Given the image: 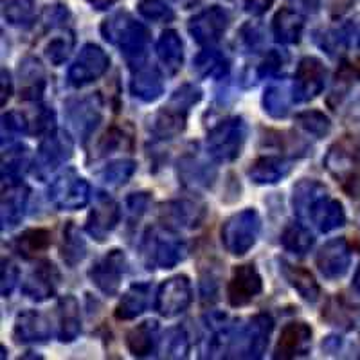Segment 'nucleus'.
<instances>
[{
  "label": "nucleus",
  "instance_id": "1",
  "mask_svg": "<svg viewBox=\"0 0 360 360\" xmlns=\"http://www.w3.org/2000/svg\"><path fill=\"white\" fill-rule=\"evenodd\" d=\"M274 319L269 314L250 317L247 324L224 328L211 340V353H221L225 359H262L269 346Z\"/></svg>",
  "mask_w": 360,
  "mask_h": 360
},
{
  "label": "nucleus",
  "instance_id": "2",
  "mask_svg": "<svg viewBox=\"0 0 360 360\" xmlns=\"http://www.w3.org/2000/svg\"><path fill=\"white\" fill-rule=\"evenodd\" d=\"M101 34L107 41L119 47L130 67L139 65L146 58L150 31L128 13H117L101 24Z\"/></svg>",
  "mask_w": 360,
  "mask_h": 360
},
{
  "label": "nucleus",
  "instance_id": "3",
  "mask_svg": "<svg viewBox=\"0 0 360 360\" xmlns=\"http://www.w3.org/2000/svg\"><path fill=\"white\" fill-rule=\"evenodd\" d=\"M143 250L144 265L148 270L155 269H173L186 258V243L176 236L173 231L160 229V227H152L148 229L141 243Z\"/></svg>",
  "mask_w": 360,
  "mask_h": 360
},
{
  "label": "nucleus",
  "instance_id": "4",
  "mask_svg": "<svg viewBox=\"0 0 360 360\" xmlns=\"http://www.w3.org/2000/svg\"><path fill=\"white\" fill-rule=\"evenodd\" d=\"M245 139L247 124L243 117H229L209 130L205 146L211 159L217 162H233L242 155Z\"/></svg>",
  "mask_w": 360,
  "mask_h": 360
},
{
  "label": "nucleus",
  "instance_id": "5",
  "mask_svg": "<svg viewBox=\"0 0 360 360\" xmlns=\"http://www.w3.org/2000/svg\"><path fill=\"white\" fill-rule=\"evenodd\" d=\"M262 231V218L256 209H243L233 214L221 225V243L233 256H245L256 242Z\"/></svg>",
  "mask_w": 360,
  "mask_h": 360
},
{
  "label": "nucleus",
  "instance_id": "6",
  "mask_svg": "<svg viewBox=\"0 0 360 360\" xmlns=\"http://www.w3.org/2000/svg\"><path fill=\"white\" fill-rule=\"evenodd\" d=\"M74 153V141L65 130L47 131L34 159L33 173L37 179L47 180L60 166L69 162Z\"/></svg>",
  "mask_w": 360,
  "mask_h": 360
},
{
  "label": "nucleus",
  "instance_id": "7",
  "mask_svg": "<svg viewBox=\"0 0 360 360\" xmlns=\"http://www.w3.org/2000/svg\"><path fill=\"white\" fill-rule=\"evenodd\" d=\"M324 166L330 175L335 176L337 182H340L344 189H348L353 197L356 184H360V157L356 148L348 139L339 141L326 153Z\"/></svg>",
  "mask_w": 360,
  "mask_h": 360
},
{
  "label": "nucleus",
  "instance_id": "8",
  "mask_svg": "<svg viewBox=\"0 0 360 360\" xmlns=\"http://www.w3.org/2000/svg\"><path fill=\"white\" fill-rule=\"evenodd\" d=\"M49 200L58 211H78L90 200V186L74 169L58 175L49 188Z\"/></svg>",
  "mask_w": 360,
  "mask_h": 360
},
{
  "label": "nucleus",
  "instance_id": "9",
  "mask_svg": "<svg viewBox=\"0 0 360 360\" xmlns=\"http://www.w3.org/2000/svg\"><path fill=\"white\" fill-rule=\"evenodd\" d=\"M108 67H110V58L99 45H83L78 58L74 60V63L69 69V76H67L69 85L82 89V86L98 82L103 74L107 72Z\"/></svg>",
  "mask_w": 360,
  "mask_h": 360
},
{
  "label": "nucleus",
  "instance_id": "10",
  "mask_svg": "<svg viewBox=\"0 0 360 360\" xmlns=\"http://www.w3.org/2000/svg\"><path fill=\"white\" fill-rule=\"evenodd\" d=\"M193 303V287L188 276L179 274L166 279L160 285L155 297V310L160 317L172 319L176 315L184 314Z\"/></svg>",
  "mask_w": 360,
  "mask_h": 360
},
{
  "label": "nucleus",
  "instance_id": "11",
  "mask_svg": "<svg viewBox=\"0 0 360 360\" xmlns=\"http://www.w3.org/2000/svg\"><path fill=\"white\" fill-rule=\"evenodd\" d=\"M229 27V13L220 6L202 9L195 17L189 18L188 31L197 44L204 47H213L221 40L224 33Z\"/></svg>",
  "mask_w": 360,
  "mask_h": 360
},
{
  "label": "nucleus",
  "instance_id": "12",
  "mask_svg": "<svg viewBox=\"0 0 360 360\" xmlns=\"http://www.w3.org/2000/svg\"><path fill=\"white\" fill-rule=\"evenodd\" d=\"M127 270V256L121 249H112L89 269V278L99 292L112 297L119 292Z\"/></svg>",
  "mask_w": 360,
  "mask_h": 360
},
{
  "label": "nucleus",
  "instance_id": "13",
  "mask_svg": "<svg viewBox=\"0 0 360 360\" xmlns=\"http://www.w3.org/2000/svg\"><path fill=\"white\" fill-rule=\"evenodd\" d=\"M328 70L319 58L304 56L295 70V79L292 85L294 101L307 103L315 99L324 90Z\"/></svg>",
  "mask_w": 360,
  "mask_h": 360
},
{
  "label": "nucleus",
  "instance_id": "14",
  "mask_svg": "<svg viewBox=\"0 0 360 360\" xmlns=\"http://www.w3.org/2000/svg\"><path fill=\"white\" fill-rule=\"evenodd\" d=\"M263 292V279L254 263H245L233 269V276L227 285V301L231 307H247Z\"/></svg>",
  "mask_w": 360,
  "mask_h": 360
},
{
  "label": "nucleus",
  "instance_id": "15",
  "mask_svg": "<svg viewBox=\"0 0 360 360\" xmlns=\"http://www.w3.org/2000/svg\"><path fill=\"white\" fill-rule=\"evenodd\" d=\"M67 119L74 131L86 141L96 130L103 117V101L98 94H90L79 99L67 101Z\"/></svg>",
  "mask_w": 360,
  "mask_h": 360
},
{
  "label": "nucleus",
  "instance_id": "16",
  "mask_svg": "<svg viewBox=\"0 0 360 360\" xmlns=\"http://www.w3.org/2000/svg\"><path fill=\"white\" fill-rule=\"evenodd\" d=\"M119 218H121V207L107 193H98L92 209H90L89 218H86L85 229L96 242H105L108 234L117 227Z\"/></svg>",
  "mask_w": 360,
  "mask_h": 360
},
{
  "label": "nucleus",
  "instance_id": "17",
  "mask_svg": "<svg viewBox=\"0 0 360 360\" xmlns=\"http://www.w3.org/2000/svg\"><path fill=\"white\" fill-rule=\"evenodd\" d=\"M317 269L326 279H340L349 269L352 263V249L348 245L346 238H333L330 242L324 243L317 252Z\"/></svg>",
  "mask_w": 360,
  "mask_h": 360
},
{
  "label": "nucleus",
  "instance_id": "18",
  "mask_svg": "<svg viewBox=\"0 0 360 360\" xmlns=\"http://www.w3.org/2000/svg\"><path fill=\"white\" fill-rule=\"evenodd\" d=\"M311 332L310 324L307 323H288L281 330L278 344L274 349V359L294 360L307 356L311 348Z\"/></svg>",
  "mask_w": 360,
  "mask_h": 360
},
{
  "label": "nucleus",
  "instance_id": "19",
  "mask_svg": "<svg viewBox=\"0 0 360 360\" xmlns=\"http://www.w3.org/2000/svg\"><path fill=\"white\" fill-rule=\"evenodd\" d=\"M60 279H62V276H60V270L56 269V265L49 259H41L31 270L22 290H24L25 297L41 303V301H47L56 294L58 287H60Z\"/></svg>",
  "mask_w": 360,
  "mask_h": 360
},
{
  "label": "nucleus",
  "instance_id": "20",
  "mask_svg": "<svg viewBox=\"0 0 360 360\" xmlns=\"http://www.w3.org/2000/svg\"><path fill=\"white\" fill-rule=\"evenodd\" d=\"M191 108L182 107L180 103L169 99L166 107L160 108L150 121V131L157 141L175 139L186 128L188 114Z\"/></svg>",
  "mask_w": 360,
  "mask_h": 360
},
{
  "label": "nucleus",
  "instance_id": "21",
  "mask_svg": "<svg viewBox=\"0 0 360 360\" xmlns=\"http://www.w3.org/2000/svg\"><path fill=\"white\" fill-rule=\"evenodd\" d=\"M13 337L18 344L47 342L51 339V323L38 310L20 311L15 319Z\"/></svg>",
  "mask_w": 360,
  "mask_h": 360
},
{
  "label": "nucleus",
  "instance_id": "22",
  "mask_svg": "<svg viewBox=\"0 0 360 360\" xmlns=\"http://www.w3.org/2000/svg\"><path fill=\"white\" fill-rule=\"evenodd\" d=\"M321 49L326 51L330 56L337 58L339 54L348 53L349 49H359L360 47V24L348 22L340 27L328 29L323 31L319 37H315Z\"/></svg>",
  "mask_w": 360,
  "mask_h": 360
},
{
  "label": "nucleus",
  "instance_id": "23",
  "mask_svg": "<svg viewBox=\"0 0 360 360\" xmlns=\"http://www.w3.org/2000/svg\"><path fill=\"white\" fill-rule=\"evenodd\" d=\"M130 90L134 98L144 103H152L159 99L164 92V82L159 69L148 65L146 62L131 67Z\"/></svg>",
  "mask_w": 360,
  "mask_h": 360
},
{
  "label": "nucleus",
  "instance_id": "24",
  "mask_svg": "<svg viewBox=\"0 0 360 360\" xmlns=\"http://www.w3.org/2000/svg\"><path fill=\"white\" fill-rule=\"evenodd\" d=\"M307 220H310L319 233H332V231L339 229L346 224V213H344L342 204L337 198L324 193L323 197L314 202Z\"/></svg>",
  "mask_w": 360,
  "mask_h": 360
},
{
  "label": "nucleus",
  "instance_id": "25",
  "mask_svg": "<svg viewBox=\"0 0 360 360\" xmlns=\"http://www.w3.org/2000/svg\"><path fill=\"white\" fill-rule=\"evenodd\" d=\"M29 200V188L20 184H9L2 195V211H0V220H2V231L15 229L22 220H24L25 207Z\"/></svg>",
  "mask_w": 360,
  "mask_h": 360
},
{
  "label": "nucleus",
  "instance_id": "26",
  "mask_svg": "<svg viewBox=\"0 0 360 360\" xmlns=\"http://www.w3.org/2000/svg\"><path fill=\"white\" fill-rule=\"evenodd\" d=\"M292 172V162L283 157L266 155L254 160L247 169V175L258 186L278 184L283 179H287Z\"/></svg>",
  "mask_w": 360,
  "mask_h": 360
},
{
  "label": "nucleus",
  "instance_id": "27",
  "mask_svg": "<svg viewBox=\"0 0 360 360\" xmlns=\"http://www.w3.org/2000/svg\"><path fill=\"white\" fill-rule=\"evenodd\" d=\"M179 176L182 184L191 189L209 188L217 176V169L197 153H186L179 160Z\"/></svg>",
  "mask_w": 360,
  "mask_h": 360
},
{
  "label": "nucleus",
  "instance_id": "28",
  "mask_svg": "<svg viewBox=\"0 0 360 360\" xmlns=\"http://www.w3.org/2000/svg\"><path fill=\"white\" fill-rule=\"evenodd\" d=\"M304 31L303 13L294 8H283L272 20V33L279 44L294 45L301 41Z\"/></svg>",
  "mask_w": 360,
  "mask_h": 360
},
{
  "label": "nucleus",
  "instance_id": "29",
  "mask_svg": "<svg viewBox=\"0 0 360 360\" xmlns=\"http://www.w3.org/2000/svg\"><path fill=\"white\" fill-rule=\"evenodd\" d=\"M152 299V285L150 283H135L123 294L115 307V319L131 321L144 314Z\"/></svg>",
  "mask_w": 360,
  "mask_h": 360
},
{
  "label": "nucleus",
  "instance_id": "30",
  "mask_svg": "<svg viewBox=\"0 0 360 360\" xmlns=\"http://www.w3.org/2000/svg\"><path fill=\"white\" fill-rule=\"evenodd\" d=\"M20 76V98L24 101H38L45 90V70L37 58H24L18 65Z\"/></svg>",
  "mask_w": 360,
  "mask_h": 360
},
{
  "label": "nucleus",
  "instance_id": "31",
  "mask_svg": "<svg viewBox=\"0 0 360 360\" xmlns=\"http://www.w3.org/2000/svg\"><path fill=\"white\" fill-rule=\"evenodd\" d=\"M162 218L168 224L184 227V229H195L202 224L205 217V207L197 202L189 200H175L162 205Z\"/></svg>",
  "mask_w": 360,
  "mask_h": 360
},
{
  "label": "nucleus",
  "instance_id": "32",
  "mask_svg": "<svg viewBox=\"0 0 360 360\" xmlns=\"http://www.w3.org/2000/svg\"><path fill=\"white\" fill-rule=\"evenodd\" d=\"M159 342V324L157 321H144L127 333V348L137 359L152 356Z\"/></svg>",
  "mask_w": 360,
  "mask_h": 360
},
{
  "label": "nucleus",
  "instance_id": "33",
  "mask_svg": "<svg viewBox=\"0 0 360 360\" xmlns=\"http://www.w3.org/2000/svg\"><path fill=\"white\" fill-rule=\"evenodd\" d=\"M82 332L79 303L74 295H65L58 301V337L62 342H74Z\"/></svg>",
  "mask_w": 360,
  "mask_h": 360
},
{
  "label": "nucleus",
  "instance_id": "34",
  "mask_svg": "<svg viewBox=\"0 0 360 360\" xmlns=\"http://www.w3.org/2000/svg\"><path fill=\"white\" fill-rule=\"evenodd\" d=\"M281 272L285 279L288 281L292 288L297 292L304 301L308 303H317L321 297V287L319 283L315 281L310 270L303 269V266L290 265L287 262H281Z\"/></svg>",
  "mask_w": 360,
  "mask_h": 360
},
{
  "label": "nucleus",
  "instance_id": "35",
  "mask_svg": "<svg viewBox=\"0 0 360 360\" xmlns=\"http://www.w3.org/2000/svg\"><path fill=\"white\" fill-rule=\"evenodd\" d=\"M157 56H159L164 69L168 70L172 76L182 69V63H184V45H182V40H180L176 31L168 29V31H164L160 34L159 41H157Z\"/></svg>",
  "mask_w": 360,
  "mask_h": 360
},
{
  "label": "nucleus",
  "instance_id": "36",
  "mask_svg": "<svg viewBox=\"0 0 360 360\" xmlns=\"http://www.w3.org/2000/svg\"><path fill=\"white\" fill-rule=\"evenodd\" d=\"M193 69L197 70L200 78L209 79H221L227 76L231 69L229 58L225 56L221 51L207 47V49L200 51L193 60Z\"/></svg>",
  "mask_w": 360,
  "mask_h": 360
},
{
  "label": "nucleus",
  "instance_id": "37",
  "mask_svg": "<svg viewBox=\"0 0 360 360\" xmlns=\"http://www.w3.org/2000/svg\"><path fill=\"white\" fill-rule=\"evenodd\" d=\"M294 98L290 85L287 82L272 83L265 89L263 94V110L274 119H285L290 112V103Z\"/></svg>",
  "mask_w": 360,
  "mask_h": 360
},
{
  "label": "nucleus",
  "instance_id": "38",
  "mask_svg": "<svg viewBox=\"0 0 360 360\" xmlns=\"http://www.w3.org/2000/svg\"><path fill=\"white\" fill-rule=\"evenodd\" d=\"M29 148L15 144L2 153V180L4 184H17L29 168Z\"/></svg>",
  "mask_w": 360,
  "mask_h": 360
},
{
  "label": "nucleus",
  "instance_id": "39",
  "mask_svg": "<svg viewBox=\"0 0 360 360\" xmlns=\"http://www.w3.org/2000/svg\"><path fill=\"white\" fill-rule=\"evenodd\" d=\"M13 247L24 259L37 258L38 254L45 252L51 247V231L44 227L24 231L20 236L15 238Z\"/></svg>",
  "mask_w": 360,
  "mask_h": 360
},
{
  "label": "nucleus",
  "instance_id": "40",
  "mask_svg": "<svg viewBox=\"0 0 360 360\" xmlns=\"http://www.w3.org/2000/svg\"><path fill=\"white\" fill-rule=\"evenodd\" d=\"M326 191L324 184L317 182V180H301L294 188V195H292V207L294 213L297 214L301 220H307L310 207L314 202L319 197H323Z\"/></svg>",
  "mask_w": 360,
  "mask_h": 360
},
{
  "label": "nucleus",
  "instance_id": "41",
  "mask_svg": "<svg viewBox=\"0 0 360 360\" xmlns=\"http://www.w3.org/2000/svg\"><path fill=\"white\" fill-rule=\"evenodd\" d=\"M60 254H62V259L70 266V269L78 265V263H82L83 258H85V240L82 238V234H79L78 227L74 225V221H67L65 229H63V240L62 247H60Z\"/></svg>",
  "mask_w": 360,
  "mask_h": 360
},
{
  "label": "nucleus",
  "instance_id": "42",
  "mask_svg": "<svg viewBox=\"0 0 360 360\" xmlns=\"http://www.w3.org/2000/svg\"><path fill=\"white\" fill-rule=\"evenodd\" d=\"M2 17L13 27H31L34 22V0H2Z\"/></svg>",
  "mask_w": 360,
  "mask_h": 360
},
{
  "label": "nucleus",
  "instance_id": "43",
  "mask_svg": "<svg viewBox=\"0 0 360 360\" xmlns=\"http://www.w3.org/2000/svg\"><path fill=\"white\" fill-rule=\"evenodd\" d=\"M315 238L303 224H288L281 233V245L292 254L304 256L314 247Z\"/></svg>",
  "mask_w": 360,
  "mask_h": 360
},
{
  "label": "nucleus",
  "instance_id": "44",
  "mask_svg": "<svg viewBox=\"0 0 360 360\" xmlns=\"http://www.w3.org/2000/svg\"><path fill=\"white\" fill-rule=\"evenodd\" d=\"M135 169H137V164L130 159H121L114 160L107 166V168L101 172V180L110 188H119V186H124L128 180L134 176Z\"/></svg>",
  "mask_w": 360,
  "mask_h": 360
},
{
  "label": "nucleus",
  "instance_id": "45",
  "mask_svg": "<svg viewBox=\"0 0 360 360\" xmlns=\"http://www.w3.org/2000/svg\"><path fill=\"white\" fill-rule=\"evenodd\" d=\"M295 121L307 134L314 135L317 139H323V137H326L332 131V121H330L328 115H324L319 110L301 112V114H297Z\"/></svg>",
  "mask_w": 360,
  "mask_h": 360
},
{
  "label": "nucleus",
  "instance_id": "46",
  "mask_svg": "<svg viewBox=\"0 0 360 360\" xmlns=\"http://www.w3.org/2000/svg\"><path fill=\"white\" fill-rule=\"evenodd\" d=\"M189 353V337L184 328H173L164 340V355L168 359H186Z\"/></svg>",
  "mask_w": 360,
  "mask_h": 360
},
{
  "label": "nucleus",
  "instance_id": "47",
  "mask_svg": "<svg viewBox=\"0 0 360 360\" xmlns=\"http://www.w3.org/2000/svg\"><path fill=\"white\" fill-rule=\"evenodd\" d=\"M74 47V37L67 34V37H56L45 45V58L49 60L51 65L58 67L67 62L70 51Z\"/></svg>",
  "mask_w": 360,
  "mask_h": 360
},
{
  "label": "nucleus",
  "instance_id": "48",
  "mask_svg": "<svg viewBox=\"0 0 360 360\" xmlns=\"http://www.w3.org/2000/svg\"><path fill=\"white\" fill-rule=\"evenodd\" d=\"M139 13L146 20L152 22H172L175 18V11L164 0H141L137 6Z\"/></svg>",
  "mask_w": 360,
  "mask_h": 360
},
{
  "label": "nucleus",
  "instance_id": "49",
  "mask_svg": "<svg viewBox=\"0 0 360 360\" xmlns=\"http://www.w3.org/2000/svg\"><path fill=\"white\" fill-rule=\"evenodd\" d=\"M127 141H130V137L124 134V130H121V128L117 127L108 128V130L103 134L101 139L98 141V148H96L98 157H107L110 155V153L117 152L119 148L124 146Z\"/></svg>",
  "mask_w": 360,
  "mask_h": 360
},
{
  "label": "nucleus",
  "instance_id": "50",
  "mask_svg": "<svg viewBox=\"0 0 360 360\" xmlns=\"http://www.w3.org/2000/svg\"><path fill=\"white\" fill-rule=\"evenodd\" d=\"M20 279V270H18L17 263L11 259H2V270H0V290L4 297H9L18 285Z\"/></svg>",
  "mask_w": 360,
  "mask_h": 360
},
{
  "label": "nucleus",
  "instance_id": "51",
  "mask_svg": "<svg viewBox=\"0 0 360 360\" xmlns=\"http://www.w3.org/2000/svg\"><path fill=\"white\" fill-rule=\"evenodd\" d=\"M288 56L283 51H270L265 56V60L262 62V65L258 67V78H270V76H276L279 70L285 67Z\"/></svg>",
  "mask_w": 360,
  "mask_h": 360
},
{
  "label": "nucleus",
  "instance_id": "52",
  "mask_svg": "<svg viewBox=\"0 0 360 360\" xmlns=\"http://www.w3.org/2000/svg\"><path fill=\"white\" fill-rule=\"evenodd\" d=\"M29 130V123L20 112H8L2 115V137L8 135H22Z\"/></svg>",
  "mask_w": 360,
  "mask_h": 360
},
{
  "label": "nucleus",
  "instance_id": "53",
  "mask_svg": "<svg viewBox=\"0 0 360 360\" xmlns=\"http://www.w3.org/2000/svg\"><path fill=\"white\" fill-rule=\"evenodd\" d=\"M148 205H150V193H134L127 198V209L130 214L131 221L141 220L144 213H146Z\"/></svg>",
  "mask_w": 360,
  "mask_h": 360
},
{
  "label": "nucleus",
  "instance_id": "54",
  "mask_svg": "<svg viewBox=\"0 0 360 360\" xmlns=\"http://www.w3.org/2000/svg\"><path fill=\"white\" fill-rule=\"evenodd\" d=\"M67 18H69V9L63 4L49 6V8H45L44 15H41V20L47 29L60 27V25L65 24Z\"/></svg>",
  "mask_w": 360,
  "mask_h": 360
},
{
  "label": "nucleus",
  "instance_id": "55",
  "mask_svg": "<svg viewBox=\"0 0 360 360\" xmlns=\"http://www.w3.org/2000/svg\"><path fill=\"white\" fill-rule=\"evenodd\" d=\"M240 38H242L243 45H245L247 49L256 51L259 45L263 44V31L258 24H254V22H249L242 27L240 31Z\"/></svg>",
  "mask_w": 360,
  "mask_h": 360
},
{
  "label": "nucleus",
  "instance_id": "56",
  "mask_svg": "<svg viewBox=\"0 0 360 360\" xmlns=\"http://www.w3.org/2000/svg\"><path fill=\"white\" fill-rule=\"evenodd\" d=\"M54 127V112L49 108L41 107L38 112L37 119H34V134H44V131H51V128Z\"/></svg>",
  "mask_w": 360,
  "mask_h": 360
},
{
  "label": "nucleus",
  "instance_id": "57",
  "mask_svg": "<svg viewBox=\"0 0 360 360\" xmlns=\"http://www.w3.org/2000/svg\"><path fill=\"white\" fill-rule=\"evenodd\" d=\"M294 9L301 13H317L319 11L321 0H288Z\"/></svg>",
  "mask_w": 360,
  "mask_h": 360
},
{
  "label": "nucleus",
  "instance_id": "58",
  "mask_svg": "<svg viewBox=\"0 0 360 360\" xmlns=\"http://www.w3.org/2000/svg\"><path fill=\"white\" fill-rule=\"evenodd\" d=\"M272 6V0H245V11L252 15H263Z\"/></svg>",
  "mask_w": 360,
  "mask_h": 360
},
{
  "label": "nucleus",
  "instance_id": "59",
  "mask_svg": "<svg viewBox=\"0 0 360 360\" xmlns=\"http://www.w3.org/2000/svg\"><path fill=\"white\" fill-rule=\"evenodd\" d=\"M0 85H2V99H0V103H2V107H4L6 103L9 101V98H11V92H13L11 76H9L6 67H2V79H0Z\"/></svg>",
  "mask_w": 360,
  "mask_h": 360
},
{
  "label": "nucleus",
  "instance_id": "60",
  "mask_svg": "<svg viewBox=\"0 0 360 360\" xmlns=\"http://www.w3.org/2000/svg\"><path fill=\"white\" fill-rule=\"evenodd\" d=\"M86 2L94 9H98V11H103V9H108L114 4H117L119 0H86Z\"/></svg>",
  "mask_w": 360,
  "mask_h": 360
},
{
  "label": "nucleus",
  "instance_id": "61",
  "mask_svg": "<svg viewBox=\"0 0 360 360\" xmlns=\"http://www.w3.org/2000/svg\"><path fill=\"white\" fill-rule=\"evenodd\" d=\"M353 288L360 294V263L356 266V272H355V278H353Z\"/></svg>",
  "mask_w": 360,
  "mask_h": 360
}]
</instances>
